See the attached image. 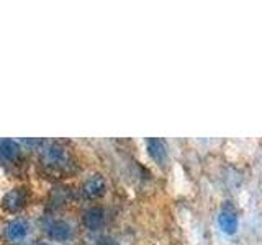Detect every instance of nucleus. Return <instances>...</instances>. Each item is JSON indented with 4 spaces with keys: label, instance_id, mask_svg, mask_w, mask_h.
<instances>
[{
    "label": "nucleus",
    "instance_id": "f257e3e1",
    "mask_svg": "<svg viewBox=\"0 0 262 245\" xmlns=\"http://www.w3.org/2000/svg\"><path fill=\"white\" fill-rule=\"evenodd\" d=\"M43 160L48 167L61 168L68 165L69 155H68V151H66L61 144H49L43 149Z\"/></svg>",
    "mask_w": 262,
    "mask_h": 245
},
{
    "label": "nucleus",
    "instance_id": "f03ea898",
    "mask_svg": "<svg viewBox=\"0 0 262 245\" xmlns=\"http://www.w3.org/2000/svg\"><path fill=\"white\" fill-rule=\"evenodd\" d=\"M27 201H28V190L27 188H13V190H10L4 196L2 208L5 211L15 212V211H20L25 204H27Z\"/></svg>",
    "mask_w": 262,
    "mask_h": 245
},
{
    "label": "nucleus",
    "instance_id": "7ed1b4c3",
    "mask_svg": "<svg viewBox=\"0 0 262 245\" xmlns=\"http://www.w3.org/2000/svg\"><path fill=\"white\" fill-rule=\"evenodd\" d=\"M105 191H106V182L100 174L90 175L84 182V185H82V193H84L85 198H89V200L102 198Z\"/></svg>",
    "mask_w": 262,
    "mask_h": 245
},
{
    "label": "nucleus",
    "instance_id": "20e7f679",
    "mask_svg": "<svg viewBox=\"0 0 262 245\" xmlns=\"http://www.w3.org/2000/svg\"><path fill=\"white\" fill-rule=\"evenodd\" d=\"M218 224L221 227V231L225 234H234L236 229H237V214H236V209L231 206V204H225L223 209L220 211V216H218Z\"/></svg>",
    "mask_w": 262,
    "mask_h": 245
},
{
    "label": "nucleus",
    "instance_id": "39448f33",
    "mask_svg": "<svg viewBox=\"0 0 262 245\" xmlns=\"http://www.w3.org/2000/svg\"><path fill=\"white\" fill-rule=\"evenodd\" d=\"M82 223L87 229L90 231H97V229H100L105 223V211L103 208L100 206H94V208H89L84 216H82Z\"/></svg>",
    "mask_w": 262,
    "mask_h": 245
},
{
    "label": "nucleus",
    "instance_id": "423d86ee",
    "mask_svg": "<svg viewBox=\"0 0 262 245\" xmlns=\"http://www.w3.org/2000/svg\"><path fill=\"white\" fill-rule=\"evenodd\" d=\"M28 234V224L23 219H15L12 223H8L5 227V237L10 242H21Z\"/></svg>",
    "mask_w": 262,
    "mask_h": 245
},
{
    "label": "nucleus",
    "instance_id": "0eeeda50",
    "mask_svg": "<svg viewBox=\"0 0 262 245\" xmlns=\"http://www.w3.org/2000/svg\"><path fill=\"white\" fill-rule=\"evenodd\" d=\"M46 232H48V235L51 237L53 240H59V242H62V240L71 239V235H72V227H71L68 223H64V220H53V223L48 226Z\"/></svg>",
    "mask_w": 262,
    "mask_h": 245
},
{
    "label": "nucleus",
    "instance_id": "6e6552de",
    "mask_svg": "<svg viewBox=\"0 0 262 245\" xmlns=\"http://www.w3.org/2000/svg\"><path fill=\"white\" fill-rule=\"evenodd\" d=\"M146 147H147V152H149L151 157L158 162V163H164L167 159V145L162 139L158 137H151L146 141Z\"/></svg>",
    "mask_w": 262,
    "mask_h": 245
},
{
    "label": "nucleus",
    "instance_id": "1a4fd4ad",
    "mask_svg": "<svg viewBox=\"0 0 262 245\" xmlns=\"http://www.w3.org/2000/svg\"><path fill=\"white\" fill-rule=\"evenodd\" d=\"M20 144L13 139H4L0 141V155L7 160H15L20 157Z\"/></svg>",
    "mask_w": 262,
    "mask_h": 245
},
{
    "label": "nucleus",
    "instance_id": "9d476101",
    "mask_svg": "<svg viewBox=\"0 0 262 245\" xmlns=\"http://www.w3.org/2000/svg\"><path fill=\"white\" fill-rule=\"evenodd\" d=\"M98 245H120V243L115 242L113 239H108V237H105V239L100 240V243H98Z\"/></svg>",
    "mask_w": 262,
    "mask_h": 245
},
{
    "label": "nucleus",
    "instance_id": "9b49d317",
    "mask_svg": "<svg viewBox=\"0 0 262 245\" xmlns=\"http://www.w3.org/2000/svg\"><path fill=\"white\" fill-rule=\"evenodd\" d=\"M39 245H46V243H39Z\"/></svg>",
    "mask_w": 262,
    "mask_h": 245
}]
</instances>
